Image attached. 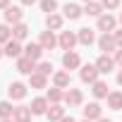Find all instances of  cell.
I'll return each instance as SVG.
<instances>
[{
    "label": "cell",
    "instance_id": "484cf974",
    "mask_svg": "<svg viewBox=\"0 0 122 122\" xmlns=\"http://www.w3.org/2000/svg\"><path fill=\"white\" fill-rule=\"evenodd\" d=\"M15 117V108L10 101H0V120H12Z\"/></svg>",
    "mask_w": 122,
    "mask_h": 122
},
{
    "label": "cell",
    "instance_id": "e0dca14e",
    "mask_svg": "<svg viewBox=\"0 0 122 122\" xmlns=\"http://www.w3.org/2000/svg\"><path fill=\"white\" fill-rule=\"evenodd\" d=\"M24 55L29 57V60H41V55H43V48H41V43H29L26 48H24Z\"/></svg>",
    "mask_w": 122,
    "mask_h": 122
},
{
    "label": "cell",
    "instance_id": "4dcf8cb0",
    "mask_svg": "<svg viewBox=\"0 0 122 122\" xmlns=\"http://www.w3.org/2000/svg\"><path fill=\"white\" fill-rule=\"evenodd\" d=\"M36 72H38V74H43V77H48V74H53V65H50V62H38Z\"/></svg>",
    "mask_w": 122,
    "mask_h": 122
},
{
    "label": "cell",
    "instance_id": "f35d334b",
    "mask_svg": "<svg viewBox=\"0 0 122 122\" xmlns=\"http://www.w3.org/2000/svg\"><path fill=\"white\" fill-rule=\"evenodd\" d=\"M98 122H110V120H108V117H101V120H98Z\"/></svg>",
    "mask_w": 122,
    "mask_h": 122
},
{
    "label": "cell",
    "instance_id": "603a6c76",
    "mask_svg": "<svg viewBox=\"0 0 122 122\" xmlns=\"http://www.w3.org/2000/svg\"><path fill=\"white\" fill-rule=\"evenodd\" d=\"M108 108L122 110V91H110L108 93Z\"/></svg>",
    "mask_w": 122,
    "mask_h": 122
},
{
    "label": "cell",
    "instance_id": "ee69618b",
    "mask_svg": "<svg viewBox=\"0 0 122 122\" xmlns=\"http://www.w3.org/2000/svg\"><path fill=\"white\" fill-rule=\"evenodd\" d=\"M84 3H91V0H84Z\"/></svg>",
    "mask_w": 122,
    "mask_h": 122
},
{
    "label": "cell",
    "instance_id": "1f68e13d",
    "mask_svg": "<svg viewBox=\"0 0 122 122\" xmlns=\"http://www.w3.org/2000/svg\"><path fill=\"white\" fill-rule=\"evenodd\" d=\"M101 5H103V10H115V7H120V0H101Z\"/></svg>",
    "mask_w": 122,
    "mask_h": 122
},
{
    "label": "cell",
    "instance_id": "f1b7e54d",
    "mask_svg": "<svg viewBox=\"0 0 122 122\" xmlns=\"http://www.w3.org/2000/svg\"><path fill=\"white\" fill-rule=\"evenodd\" d=\"M41 10H43L46 15H55V10H57V0H41Z\"/></svg>",
    "mask_w": 122,
    "mask_h": 122
},
{
    "label": "cell",
    "instance_id": "d6a6232c",
    "mask_svg": "<svg viewBox=\"0 0 122 122\" xmlns=\"http://www.w3.org/2000/svg\"><path fill=\"white\" fill-rule=\"evenodd\" d=\"M115 43H117V48H122V29H115Z\"/></svg>",
    "mask_w": 122,
    "mask_h": 122
},
{
    "label": "cell",
    "instance_id": "4316f807",
    "mask_svg": "<svg viewBox=\"0 0 122 122\" xmlns=\"http://www.w3.org/2000/svg\"><path fill=\"white\" fill-rule=\"evenodd\" d=\"M48 103L53 105V103H60V101H65V93H62V89H57V86H53V89H48Z\"/></svg>",
    "mask_w": 122,
    "mask_h": 122
},
{
    "label": "cell",
    "instance_id": "7a4b0ae2",
    "mask_svg": "<svg viewBox=\"0 0 122 122\" xmlns=\"http://www.w3.org/2000/svg\"><path fill=\"white\" fill-rule=\"evenodd\" d=\"M98 74H101V72H98L96 65H84L81 72H79V77H81L84 84H96V81H98Z\"/></svg>",
    "mask_w": 122,
    "mask_h": 122
},
{
    "label": "cell",
    "instance_id": "5bb4252c",
    "mask_svg": "<svg viewBox=\"0 0 122 122\" xmlns=\"http://www.w3.org/2000/svg\"><path fill=\"white\" fill-rule=\"evenodd\" d=\"M38 43H41V48H43V50H53V48L57 46V38H55V34H53V31H43V34H41V38H38Z\"/></svg>",
    "mask_w": 122,
    "mask_h": 122
},
{
    "label": "cell",
    "instance_id": "6da1fadb",
    "mask_svg": "<svg viewBox=\"0 0 122 122\" xmlns=\"http://www.w3.org/2000/svg\"><path fill=\"white\" fill-rule=\"evenodd\" d=\"M115 26H117V19H115L110 12H105V15L98 17V29H101L103 34H115Z\"/></svg>",
    "mask_w": 122,
    "mask_h": 122
},
{
    "label": "cell",
    "instance_id": "7c38bea8",
    "mask_svg": "<svg viewBox=\"0 0 122 122\" xmlns=\"http://www.w3.org/2000/svg\"><path fill=\"white\" fill-rule=\"evenodd\" d=\"M31 112L34 115H46L48 112V108H50V103H48V98H43V96H38V98H34L31 101Z\"/></svg>",
    "mask_w": 122,
    "mask_h": 122
},
{
    "label": "cell",
    "instance_id": "44dd1931",
    "mask_svg": "<svg viewBox=\"0 0 122 122\" xmlns=\"http://www.w3.org/2000/svg\"><path fill=\"white\" fill-rule=\"evenodd\" d=\"M26 36H29V26H26L24 22H22V24H15V26H12V38H15V41H19V43H22V41H24Z\"/></svg>",
    "mask_w": 122,
    "mask_h": 122
},
{
    "label": "cell",
    "instance_id": "8d00e7d4",
    "mask_svg": "<svg viewBox=\"0 0 122 122\" xmlns=\"http://www.w3.org/2000/svg\"><path fill=\"white\" fill-rule=\"evenodd\" d=\"M24 5H34V3H38V0H22Z\"/></svg>",
    "mask_w": 122,
    "mask_h": 122
},
{
    "label": "cell",
    "instance_id": "7402d4cb",
    "mask_svg": "<svg viewBox=\"0 0 122 122\" xmlns=\"http://www.w3.org/2000/svg\"><path fill=\"white\" fill-rule=\"evenodd\" d=\"M29 86H31V89H46V86H48V77L34 72V74L29 77Z\"/></svg>",
    "mask_w": 122,
    "mask_h": 122
},
{
    "label": "cell",
    "instance_id": "277c9868",
    "mask_svg": "<svg viewBox=\"0 0 122 122\" xmlns=\"http://www.w3.org/2000/svg\"><path fill=\"white\" fill-rule=\"evenodd\" d=\"M98 48L103 50V55H108V53H115V50H117L115 36H112V34H103V36L98 38Z\"/></svg>",
    "mask_w": 122,
    "mask_h": 122
},
{
    "label": "cell",
    "instance_id": "2e32d148",
    "mask_svg": "<svg viewBox=\"0 0 122 122\" xmlns=\"http://www.w3.org/2000/svg\"><path fill=\"white\" fill-rule=\"evenodd\" d=\"M31 115H34L31 108H26V105H17L12 120H15V122H31Z\"/></svg>",
    "mask_w": 122,
    "mask_h": 122
},
{
    "label": "cell",
    "instance_id": "8fae6325",
    "mask_svg": "<svg viewBox=\"0 0 122 122\" xmlns=\"http://www.w3.org/2000/svg\"><path fill=\"white\" fill-rule=\"evenodd\" d=\"M81 101H84V96H81V91H79V89H67V91H65V103H67L70 108L81 105Z\"/></svg>",
    "mask_w": 122,
    "mask_h": 122
},
{
    "label": "cell",
    "instance_id": "e575fe53",
    "mask_svg": "<svg viewBox=\"0 0 122 122\" xmlns=\"http://www.w3.org/2000/svg\"><path fill=\"white\" fill-rule=\"evenodd\" d=\"M10 7V0H0V10H7Z\"/></svg>",
    "mask_w": 122,
    "mask_h": 122
},
{
    "label": "cell",
    "instance_id": "3957f363",
    "mask_svg": "<svg viewBox=\"0 0 122 122\" xmlns=\"http://www.w3.org/2000/svg\"><path fill=\"white\" fill-rule=\"evenodd\" d=\"M77 43H79V38H77V34H72V31H62L60 38H57V46L62 48V50H72Z\"/></svg>",
    "mask_w": 122,
    "mask_h": 122
},
{
    "label": "cell",
    "instance_id": "cb8c5ba5",
    "mask_svg": "<svg viewBox=\"0 0 122 122\" xmlns=\"http://www.w3.org/2000/svg\"><path fill=\"white\" fill-rule=\"evenodd\" d=\"M46 26H48V31H60L62 29V17L60 15H48L46 17Z\"/></svg>",
    "mask_w": 122,
    "mask_h": 122
},
{
    "label": "cell",
    "instance_id": "7bdbcfd3",
    "mask_svg": "<svg viewBox=\"0 0 122 122\" xmlns=\"http://www.w3.org/2000/svg\"><path fill=\"white\" fill-rule=\"evenodd\" d=\"M81 122H91V120H81Z\"/></svg>",
    "mask_w": 122,
    "mask_h": 122
},
{
    "label": "cell",
    "instance_id": "9a60e30c",
    "mask_svg": "<svg viewBox=\"0 0 122 122\" xmlns=\"http://www.w3.org/2000/svg\"><path fill=\"white\" fill-rule=\"evenodd\" d=\"M46 117H48L50 122H60V120L65 117V108L60 105V103H53V105L48 108V112H46Z\"/></svg>",
    "mask_w": 122,
    "mask_h": 122
},
{
    "label": "cell",
    "instance_id": "d590c367",
    "mask_svg": "<svg viewBox=\"0 0 122 122\" xmlns=\"http://www.w3.org/2000/svg\"><path fill=\"white\" fill-rule=\"evenodd\" d=\"M60 122H77V120H74V117H67V115H65V117L60 120Z\"/></svg>",
    "mask_w": 122,
    "mask_h": 122
},
{
    "label": "cell",
    "instance_id": "9c48e42d",
    "mask_svg": "<svg viewBox=\"0 0 122 122\" xmlns=\"http://www.w3.org/2000/svg\"><path fill=\"white\" fill-rule=\"evenodd\" d=\"M101 117H103V108H101L96 101H93V103H89V105L84 108V120H91V122L96 120V122H98Z\"/></svg>",
    "mask_w": 122,
    "mask_h": 122
},
{
    "label": "cell",
    "instance_id": "52a82bcc",
    "mask_svg": "<svg viewBox=\"0 0 122 122\" xmlns=\"http://www.w3.org/2000/svg\"><path fill=\"white\" fill-rule=\"evenodd\" d=\"M36 67H38V65L34 62V60H29L26 55H22V57L17 60V72H22V74H29V77H31V74L36 72Z\"/></svg>",
    "mask_w": 122,
    "mask_h": 122
},
{
    "label": "cell",
    "instance_id": "74e56055",
    "mask_svg": "<svg viewBox=\"0 0 122 122\" xmlns=\"http://www.w3.org/2000/svg\"><path fill=\"white\" fill-rule=\"evenodd\" d=\"M117 84L122 86V70H120V74H117Z\"/></svg>",
    "mask_w": 122,
    "mask_h": 122
},
{
    "label": "cell",
    "instance_id": "60d3db41",
    "mask_svg": "<svg viewBox=\"0 0 122 122\" xmlns=\"http://www.w3.org/2000/svg\"><path fill=\"white\" fill-rule=\"evenodd\" d=\"M120 24H122V12H120Z\"/></svg>",
    "mask_w": 122,
    "mask_h": 122
},
{
    "label": "cell",
    "instance_id": "ba28073f",
    "mask_svg": "<svg viewBox=\"0 0 122 122\" xmlns=\"http://www.w3.org/2000/svg\"><path fill=\"white\" fill-rule=\"evenodd\" d=\"M22 17H24V12H22V7H7L5 10V24H22Z\"/></svg>",
    "mask_w": 122,
    "mask_h": 122
},
{
    "label": "cell",
    "instance_id": "836d02e7",
    "mask_svg": "<svg viewBox=\"0 0 122 122\" xmlns=\"http://www.w3.org/2000/svg\"><path fill=\"white\" fill-rule=\"evenodd\" d=\"M115 65H120V67H122V48H120V50H115Z\"/></svg>",
    "mask_w": 122,
    "mask_h": 122
},
{
    "label": "cell",
    "instance_id": "ab89813d",
    "mask_svg": "<svg viewBox=\"0 0 122 122\" xmlns=\"http://www.w3.org/2000/svg\"><path fill=\"white\" fill-rule=\"evenodd\" d=\"M3 55H5V48H0V57H3Z\"/></svg>",
    "mask_w": 122,
    "mask_h": 122
},
{
    "label": "cell",
    "instance_id": "83f0119b",
    "mask_svg": "<svg viewBox=\"0 0 122 122\" xmlns=\"http://www.w3.org/2000/svg\"><path fill=\"white\" fill-rule=\"evenodd\" d=\"M91 91H93V96H96V98H108V84H105V81H101V79L93 84V89H91Z\"/></svg>",
    "mask_w": 122,
    "mask_h": 122
},
{
    "label": "cell",
    "instance_id": "ffe728a7",
    "mask_svg": "<svg viewBox=\"0 0 122 122\" xmlns=\"http://www.w3.org/2000/svg\"><path fill=\"white\" fill-rule=\"evenodd\" d=\"M81 15H84V10H81L77 3H67V5H65V17H67V19H79Z\"/></svg>",
    "mask_w": 122,
    "mask_h": 122
},
{
    "label": "cell",
    "instance_id": "b9f144b4",
    "mask_svg": "<svg viewBox=\"0 0 122 122\" xmlns=\"http://www.w3.org/2000/svg\"><path fill=\"white\" fill-rule=\"evenodd\" d=\"M3 122H15V120H3Z\"/></svg>",
    "mask_w": 122,
    "mask_h": 122
},
{
    "label": "cell",
    "instance_id": "ac0fdd59",
    "mask_svg": "<svg viewBox=\"0 0 122 122\" xmlns=\"http://www.w3.org/2000/svg\"><path fill=\"white\" fill-rule=\"evenodd\" d=\"M77 38H79V43H81V46H91V43L96 41V34H93V29H89V26H84V29H79V34H77Z\"/></svg>",
    "mask_w": 122,
    "mask_h": 122
},
{
    "label": "cell",
    "instance_id": "5b68a950",
    "mask_svg": "<svg viewBox=\"0 0 122 122\" xmlns=\"http://www.w3.org/2000/svg\"><path fill=\"white\" fill-rule=\"evenodd\" d=\"M93 65L98 67V72H101V74H110V72L115 70V57H110V55H101Z\"/></svg>",
    "mask_w": 122,
    "mask_h": 122
},
{
    "label": "cell",
    "instance_id": "f546056e",
    "mask_svg": "<svg viewBox=\"0 0 122 122\" xmlns=\"http://www.w3.org/2000/svg\"><path fill=\"white\" fill-rule=\"evenodd\" d=\"M7 41H12V29L7 24H0V43H7Z\"/></svg>",
    "mask_w": 122,
    "mask_h": 122
},
{
    "label": "cell",
    "instance_id": "4fadbf2b",
    "mask_svg": "<svg viewBox=\"0 0 122 122\" xmlns=\"http://www.w3.org/2000/svg\"><path fill=\"white\" fill-rule=\"evenodd\" d=\"M22 50H24V48H22V43H19V41H15V38L5 43V55H7V57L19 60V57H22Z\"/></svg>",
    "mask_w": 122,
    "mask_h": 122
},
{
    "label": "cell",
    "instance_id": "30bf717a",
    "mask_svg": "<svg viewBox=\"0 0 122 122\" xmlns=\"http://www.w3.org/2000/svg\"><path fill=\"white\" fill-rule=\"evenodd\" d=\"M62 65H65V70H77V67L81 65V57H79V53H74V50H67V53L62 55Z\"/></svg>",
    "mask_w": 122,
    "mask_h": 122
},
{
    "label": "cell",
    "instance_id": "d4e9b609",
    "mask_svg": "<svg viewBox=\"0 0 122 122\" xmlns=\"http://www.w3.org/2000/svg\"><path fill=\"white\" fill-rule=\"evenodd\" d=\"M84 15H89V17H101V15H103V5L96 3V0H91V3H86V7H84Z\"/></svg>",
    "mask_w": 122,
    "mask_h": 122
},
{
    "label": "cell",
    "instance_id": "8992f818",
    "mask_svg": "<svg viewBox=\"0 0 122 122\" xmlns=\"http://www.w3.org/2000/svg\"><path fill=\"white\" fill-rule=\"evenodd\" d=\"M7 93H10L12 101H22V98L26 96V84H22V81H10Z\"/></svg>",
    "mask_w": 122,
    "mask_h": 122
},
{
    "label": "cell",
    "instance_id": "d6986e66",
    "mask_svg": "<svg viewBox=\"0 0 122 122\" xmlns=\"http://www.w3.org/2000/svg\"><path fill=\"white\" fill-rule=\"evenodd\" d=\"M70 72H55L53 74V84L57 86V89H70Z\"/></svg>",
    "mask_w": 122,
    "mask_h": 122
}]
</instances>
